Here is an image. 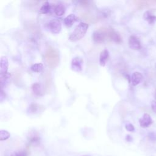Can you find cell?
<instances>
[{"label": "cell", "instance_id": "cell-8", "mask_svg": "<svg viewBox=\"0 0 156 156\" xmlns=\"http://www.w3.org/2000/svg\"><path fill=\"white\" fill-rule=\"evenodd\" d=\"M108 38L110 39L112 41H113L118 43H120L122 41V38L120 34L118 32L114 30L113 29H108Z\"/></svg>", "mask_w": 156, "mask_h": 156}, {"label": "cell", "instance_id": "cell-4", "mask_svg": "<svg viewBox=\"0 0 156 156\" xmlns=\"http://www.w3.org/2000/svg\"><path fill=\"white\" fill-rule=\"evenodd\" d=\"M48 27L49 30L54 34L60 33L62 29V24L59 20L57 19H52L48 24Z\"/></svg>", "mask_w": 156, "mask_h": 156}, {"label": "cell", "instance_id": "cell-22", "mask_svg": "<svg viewBox=\"0 0 156 156\" xmlns=\"http://www.w3.org/2000/svg\"><path fill=\"white\" fill-rule=\"evenodd\" d=\"M148 138L151 141H156V133L154 132H150L148 133Z\"/></svg>", "mask_w": 156, "mask_h": 156}, {"label": "cell", "instance_id": "cell-20", "mask_svg": "<svg viewBox=\"0 0 156 156\" xmlns=\"http://www.w3.org/2000/svg\"><path fill=\"white\" fill-rule=\"evenodd\" d=\"M10 137V133L9 132L5 130H1L0 131V140H6Z\"/></svg>", "mask_w": 156, "mask_h": 156}, {"label": "cell", "instance_id": "cell-27", "mask_svg": "<svg viewBox=\"0 0 156 156\" xmlns=\"http://www.w3.org/2000/svg\"><path fill=\"white\" fill-rule=\"evenodd\" d=\"M155 98L156 99V91H155Z\"/></svg>", "mask_w": 156, "mask_h": 156}, {"label": "cell", "instance_id": "cell-10", "mask_svg": "<svg viewBox=\"0 0 156 156\" xmlns=\"http://www.w3.org/2000/svg\"><path fill=\"white\" fill-rule=\"evenodd\" d=\"M8 67L9 62L7 58L5 56L2 57L0 61V75L6 74L7 73Z\"/></svg>", "mask_w": 156, "mask_h": 156}, {"label": "cell", "instance_id": "cell-17", "mask_svg": "<svg viewBox=\"0 0 156 156\" xmlns=\"http://www.w3.org/2000/svg\"><path fill=\"white\" fill-rule=\"evenodd\" d=\"M51 10V5L49 2L46 1L44 2L40 9V13L43 14L48 13Z\"/></svg>", "mask_w": 156, "mask_h": 156}, {"label": "cell", "instance_id": "cell-3", "mask_svg": "<svg viewBox=\"0 0 156 156\" xmlns=\"http://www.w3.org/2000/svg\"><path fill=\"white\" fill-rule=\"evenodd\" d=\"M108 29H99L93 32L92 38L94 41L97 43H101L106 40V38H108Z\"/></svg>", "mask_w": 156, "mask_h": 156}, {"label": "cell", "instance_id": "cell-13", "mask_svg": "<svg viewBox=\"0 0 156 156\" xmlns=\"http://www.w3.org/2000/svg\"><path fill=\"white\" fill-rule=\"evenodd\" d=\"M109 57V52L107 49L102 51L99 55V64L101 66H104Z\"/></svg>", "mask_w": 156, "mask_h": 156}, {"label": "cell", "instance_id": "cell-26", "mask_svg": "<svg viewBox=\"0 0 156 156\" xmlns=\"http://www.w3.org/2000/svg\"><path fill=\"white\" fill-rule=\"evenodd\" d=\"M126 141H127L130 142V141H132V136H131L130 135H127L126 136Z\"/></svg>", "mask_w": 156, "mask_h": 156}, {"label": "cell", "instance_id": "cell-9", "mask_svg": "<svg viewBox=\"0 0 156 156\" xmlns=\"http://www.w3.org/2000/svg\"><path fill=\"white\" fill-rule=\"evenodd\" d=\"M143 79V75L140 72H134L130 77V83L133 86L138 85Z\"/></svg>", "mask_w": 156, "mask_h": 156}, {"label": "cell", "instance_id": "cell-15", "mask_svg": "<svg viewBox=\"0 0 156 156\" xmlns=\"http://www.w3.org/2000/svg\"><path fill=\"white\" fill-rule=\"evenodd\" d=\"M32 90L33 93L37 96L42 95L43 94V88L40 83H35L32 85Z\"/></svg>", "mask_w": 156, "mask_h": 156}, {"label": "cell", "instance_id": "cell-19", "mask_svg": "<svg viewBox=\"0 0 156 156\" xmlns=\"http://www.w3.org/2000/svg\"><path fill=\"white\" fill-rule=\"evenodd\" d=\"M30 69L35 73H40L43 69V65L41 63H37L30 66Z\"/></svg>", "mask_w": 156, "mask_h": 156}, {"label": "cell", "instance_id": "cell-6", "mask_svg": "<svg viewBox=\"0 0 156 156\" xmlns=\"http://www.w3.org/2000/svg\"><path fill=\"white\" fill-rule=\"evenodd\" d=\"M83 60L79 57H74L71 61V68L73 71L80 72L82 69Z\"/></svg>", "mask_w": 156, "mask_h": 156}, {"label": "cell", "instance_id": "cell-28", "mask_svg": "<svg viewBox=\"0 0 156 156\" xmlns=\"http://www.w3.org/2000/svg\"><path fill=\"white\" fill-rule=\"evenodd\" d=\"M83 156H87V155H83Z\"/></svg>", "mask_w": 156, "mask_h": 156}, {"label": "cell", "instance_id": "cell-14", "mask_svg": "<svg viewBox=\"0 0 156 156\" xmlns=\"http://www.w3.org/2000/svg\"><path fill=\"white\" fill-rule=\"evenodd\" d=\"M143 18L149 24H154L156 22V16L150 11H146L143 14Z\"/></svg>", "mask_w": 156, "mask_h": 156}, {"label": "cell", "instance_id": "cell-24", "mask_svg": "<svg viewBox=\"0 0 156 156\" xmlns=\"http://www.w3.org/2000/svg\"><path fill=\"white\" fill-rule=\"evenodd\" d=\"M151 108L152 110L156 113V101H152L151 102Z\"/></svg>", "mask_w": 156, "mask_h": 156}, {"label": "cell", "instance_id": "cell-5", "mask_svg": "<svg viewBox=\"0 0 156 156\" xmlns=\"http://www.w3.org/2000/svg\"><path fill=\"white\" fill-rule=\"evenodd\" d=\"M129 46L133 50H139L141 48V42L138 37L135 35H130L129 38Z\"/></svg>", "mask_w": 156, "mask_h": 156}, {"label": "cell", "instance_id": "cell-16", "mask_svg": "<svg viewBox=\"0 0 156 156\" xmlns=\"http://www.w3.org/2000/svg\"><path fill=\"white\" fill-rule=\"evenodd\" d=\"M54 12L57 16H62L65 12V7L62 3H58L54 7Z\"/></svg>", "mask_w": 156, "mask_h": 156}, {"label": "cell", "instance_id": "cell-1", "mask_svg": "<svg viewBox=\"0 0 156 156\" xmlns=\"http://www.w3.org/2000/svg\"><path fill=\"white\" fill-rule=\"evenodd\" d=\"M88 28V24L85 23H80L75 27L74 31L69 35V39L71 41H76L82 39L85 35Z\"/></svg>", "mask_w": 156, "mask_h": 156}, {"label": "cell", "instance_id": "cell-11", "mask_svg": "<svg viewBox=\"0 0 156 156\" xmlns=\"http://www.w3.org/2000/svg\"><path fill=\"white\" fill-rule=\"evenodd\" d=\"M78 20L77 16L74 14H70L64 18L63 22L66 27H71L73 24Z\"/></svg>", "mask_w": 156, "mask_h": 156}, {"label": "cell", "instance_id": "cell-21", "mask_svg": "<svg viewBox=\"0 0 156 156\" xmlns=\"http://www.w3.org/2000/svg\"><path fill=\"white\" fill-rule=\"evenodd\" d=\"M126 129L129 132H133L135 130V127L131 123H127L125 126Z\"/></svg>", "mask_w": 156, "mask_h": 156}, {"label": "cell", "instance_id": "cell-7", "mask_svg": "<svg viewBox=\"0 0 156 156\" xmlns=\"http://www.w3.org/2000/svg\"><path fill=\"white\" fill-rule=\"evenodd\" d=\"M139 123L141 127L146 128L152 123V119L149 114L144 113L139 119Z\"/></svg>", "mask_w": 156, "mask_h": 156}, {"label": "cell", "instance_id": "cell-25", "mask_svg": "<svg viewBox=\"0 0 156 156\" xmlns=\"http://www.w3.org/2000/svg\"><path fill=\"white\" fill-rule=\"evenodd\" d=\"M15 156H27V155H26V153L24 151H20L16 153Z\"/></svg>", "mask_w": 156, "mask_h": 156}, {"label": "cell", "instance_id": "cell-18", "mask_svg": "<svg viewBox=\"0 0 156 156\" xmlns=\"http://www.w3.org/2000/svg\"><path fill=\"white\" fill-rule=\"evenodd\" d=\"M29 143L30 144L33 145H38L40 143V137L38 135L32 133L29 137Z\"/></svg>", "mask_w": 156, "mask_h": 156}, {"label": "cell", "instance_id": "cell-23", "mask_svg": "<svg viewBox=\"0 0 156 156\" xmlns=\"http://www.w3.org/2000/svg\"><path fill=\"white\" fill-rule=\"evenodd\" d=\"M37 109V105L36 104H32L30 106V110L32 112H34Z\"/></svg>", "mask_w": 156, "mask_h": 156}, {"label": "cell", "instance_id": "cell-2", "mask_svg": "<svg viewBox=\"0 0 156 156\" xmlns=\"http://www.w3.org/2000/svg\"><path fill=\"white\" fill-rule=\"evenodd\" d=\"M45 59L51 68H55L59 62V54L55 48L49 47L46 52Z\"/></svg>", "mask_w": 156, "mask_h": 156}, {"label": "cell", "instance_id": "cell-29", "mask_svg": "<svg viewBox=\"0 0 156 156\" xmlns=\"http://www.w3.org/2000/svg\"><path fill=\"white\" fill-rule=\"evenodd\" d=\"M12 156H13V155H12Z\"/></svg>", "mask_w": 156, "mask_h": 156}, {"label": "cell", "instance_id": "cell-12", "mask_svg": "<svg viewBox=\"0 0 156 156\" xmlns=\"http://www.w3.org/2000/svg\"><path fill=\"white\" fill-rule=\"evenodd\" d=\"M11 76L10 74L7 73L6 74L0 75V83H1V88L2 89L4 87H5L10 82Z\"/></svg>", "mask_w": 156, "mask_h": 156}]
</instances>
